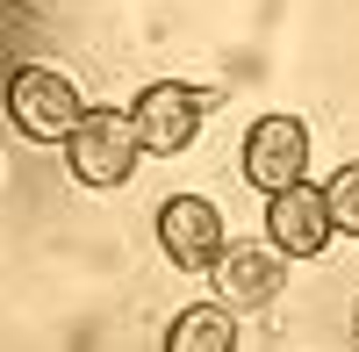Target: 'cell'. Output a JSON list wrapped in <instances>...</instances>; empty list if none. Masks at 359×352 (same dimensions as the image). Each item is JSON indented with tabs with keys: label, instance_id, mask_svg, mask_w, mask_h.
<instances>
[{
	"label": "cell",
	"instance_id": "1",
	"mask_svg": "<svg viewBox=\"0 0 359 352\" xmlns=\"http://www.w3.org/2000/svg\"><path fill=\"white\" fill-rule=\"evenodd\" d=\"M144 158V137H137V115L130 108H86L79 130L65 137V165L79 187H123Z\"/></svg>",
	"mask_w": 359,
	"mask_h": 352
},
{
	"label": "cell",
	"instance_id": "2",
	"mask_svg": "<svg viewBox=\"0 0 359 352\" xmlns=\"http://www.w3.org/2000/svg\"><path fill=\"white\" fill-rule=\"evenodd\" d=\"M8 115H15V130H22L29 144H65V137L79 130L86 101H79V86H72L65 72H50V65H15V79H8Z\"/></svg>",
	"mask_w": 359,
	"mask_h": 352
},
{
	"label": "cell",
	"instance_id": "3",
	"mask_svg": "<svg viewBox=\"0 0 359 352\" xmlns=\"http://www.w3.org/2000/svg\"><path fill=\"white\" fill-rule=\"evenodd\" d=\"M223 94H208V86H180V79H151L144 94L130 101L137 115V137H144V151L151 158H180L187 144L201 137V115L216 108Z\"/></svg>",
	"mask_w": 359,
	"mask_h": 352
},
{
	"label": "cell",
	"instance_id": "4",
	"mask_svg": "<svg viewBox=\"0 0 359 352\" xmlns=\"http://www.w3.org/2000/svg\"><path fill=\"white\" fill-rule=\"evenodd\" d=\"M158 252L172 259L180 273H216V259L230 252L223 209L208 194H172L165 209H158Z\"/></svg>",
	"mask_w": 359,
	"mask_h": 352
},
{
	"label": "cell",
	"instance_id": "5",
	"mask_svg": "<svg viewBox=\"0 0 359 352\" xmlns=\"http://www.w3.org/2000/svg\"><path fill=\"white\" fill-rule=\"evenodd\" d=\"M245 180L259 187V194H280V187H294L309 172V123L302 115H259V123L245 130Z\"/></svg>",
	"mask_w": 359,
	"mask_h": 352
},
{
	"label": "cell",
	"instance_id": "6",
	"mask_svg": "<svg viewBox=\"0 0 359 352\" xmlns=\"http://www.w3.org/2000/svg\"><path fill=\"white\" fill-rule=\"evenodd\" d=\"M266 238H273L287 259H316L323 245L338 238V223H331V194L309 187V180L266 194Z\"/></svg>",
	"mask_w": 359,
	"mask_h": 352
},
{
	"label": "cell",
	"instance_id": "7",
	"mask_svg": "<svg viewBox=\"0 0 359 352\" xmlns=\"http://www.w3.org/2000/svg\"><path fill=\"white\" fill-rule=\"evenodd\" d=\"M280 245H230L223 259H216V295L230 302V309H266L280 295Z\"/></svg>",
	"mask_w": 359,
	"mask_h": 352
},
{
	"label": "cell",
	"instance_id": "8",
	"mask_svg": "<svg viewBox=\"0 0 359 352\" xmlns=\"http://www.w3.org/2000/svg\"><path fill=\"white\" fill-rule=\"evenodd\" d=\"M165 345L172 352H230L237 345V309L216 295V302H194L165 324Z\"/></svg>",
	"mask_w": 359,
	"mask_h": 352
},
{
	"label": "cell",
	"instance_id": "9",
	"mask_svg": "<svg viewBox=\"0 0 359 352\" xmlns=\"http://www.w3.org/2000/svg\"><path fill=\"white\" fill-rule=\"evenodd\" d=\"M323 194H331V223L345 230V238H359V158H345Z\"/></svg>",
	"mask_w": 359,
	"mask_h": 352
}]
</instances>
